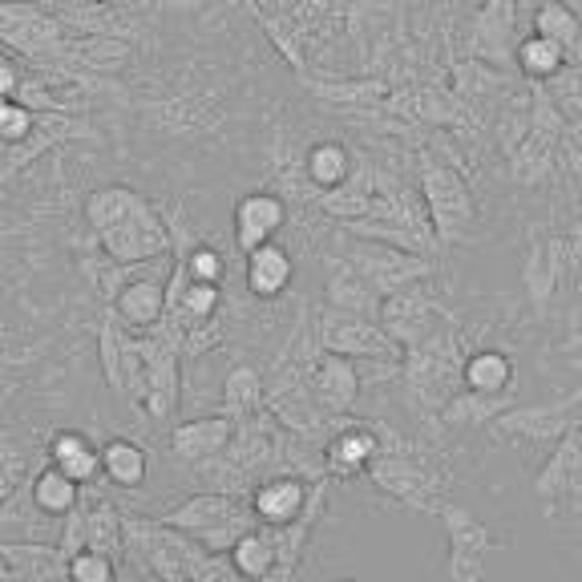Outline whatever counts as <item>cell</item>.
I'll return each instance as SVG.
<instances>
[{
    "label": "cell",
    "mask_w": 582,
    "mask_h": 582,
    "mask_svg": "<svg viewBox=\"0 0 582 582\" xmlns=\"http://www.w3.org/2000/svg\"><path fill=\"white\" fill-rule=\"evenodd\" d=\"M166 526L190 534L199 546H207L211 554H227L243 530L259 526L255 514H251V502L243 506L239 498L223 494V490H211V494H194L190 502H182L178 510H170L162 518Z\"/></svg>",
    "instance_id": "obj_1"
},
{
    "label": "cell",
    "mask_w": 582,
    "mask_h": 582,
    "mask_svg": "<svg viewBox=\"0 0 582 582\" xmlns=\"http://www.w3.org/2000/svg\"><path fill=\"white\" fill-rule=\"evenodd\" d=\"M97 243L102 251L122 263V267H134V263H154L162 255H170V227L166 219L154 211V203L138 199L114 227L97 231Z\"/></svg>",
    "instance_id": "obj_2"
},
{
    "label": "cell",
    "mask_w": 582,
    "mask_h": 582,
    "mask_svg": "<svg viewBox=\"0 0 582 582\" xmlns=\"http://www.w3.org/2000/svg\"><path fill=\"white\" fill-rule=\"evenodd\" d=\"M421 190H425V215H429V227L441 243H453L461 239L469 227H473V194H469V182L441 166V162H429L421 170Z\"/></svg>",
    "instance_id": "obj_3"
},
{
    "label": "cell",
    "mask_w": 582,
    "mask_h": 582,
    "mask_svg": "<svg viewBox=\"0 0 582 582\" xmlns=\"http://www.w3.org/2000/svg\"><path fill=\"white\" fill-rule=\"evenodd\" d=\"M320 344H324V352H340L352 360H401L405 356V348L384 332L380 320L360 316V312H344V308L324 312Z\"/></svg>",
    "instance_id": "obj_4"
},
{
    "label": "cell",
    "mask_w": 582,
    "mask_h": 582,
    "mask_svg": "<svg viewBox=\"0 0 582 582\" xmlns=\"http://www.w3.org/2000/svg\"><path fill=\"white\" fill-rule=\"evenodd\" d=\"M441 522H445V538H449V578L481 582L490 574V550L498 546V538L481 518H473L461 506H449Z\"/></svg>",
    "instance_id": "obj_5"
},
{
    "label": "cell",
    "mask_w": 582,
    "mask_h": 582,
    "mask_svg": "<svg viewBox=\"0 0 582 582\" xmlns=\"http://www.w3.org/2000/svg\"><path fill=\"white\" fill-rule=\"evenodd\" d=\"M352 267L380 291V296H393V291H401L409 283H421L429 275V259H421L413 251H401L393 243H376V239L356 251Z\"/></svg>",
    "instance_id": "obj_6"
},
{
    "label": "cell",
    "mask_w": 582,
    "mask_h": 582,
    "mask_svg": "<svg viewBox=\"0 0 582 582\" xmlns=\"http://www.w3.org/2000/svg\"><path fill=\"white\" fill-rule=\"evenodd\" d=\"M433 316H437V308H433V300L425 296L421 283H409V287L393 291V296H384V300H380V312H376V320L384 324V332L393 336L405 352H409V348H421V344L429 340Z\"/></svg>",
    "instance_id": "obj_7"
},
{
    "label": "cell",
    "mask_w": 582,
    "mask_h": 582,
    "mask_svg": "<svg viewBox=\"0 0 582 582\" xmlns=\"http://www.w3.org/2000/svg\"><path fill=\"white\" fill-rule=\"evenodd\" d=\"M308 510V481L296 473H275L263 477L255 490H251V514L259 526L267 530H283V526H296Z\"/></svg>",
    "instance_id": "obj_8"
},
{
    "label": "cell",
    "mask_w": 582,
    "mask_h": 582,
    "mask_svg": "<svg viewBox=\"0 0 582 582\" xmlns=\"http://www.w3.org/2000/svg\"><path fill=\"white\" fill-rule=\"evenodd\" d=\"M110 316L134 336L154 332L166 316V279H154V275L126 279L110 300Z\"/></svg>",
    "instance_id": "obj_9"
},
{
    "label": "cell",
    "mask_w": 582,
    "mask_h": 582,
    "mask_svg": "<svg viewBox=\"0 0 582 582\" xmlns=\"http://www.w3.org/2000/svg\"><path fill=\"white\" fill-rule=\"evenodd\" d=\"M287 223V203L279 194H267V190H251L235 203V243L239 251H255L263 243H271Z\"/></svg>",
    "instance_id": "obj_10"
},
{
    "label": "cell",
    "mask_w": 582,
    "mask_h": 582,
    "mask_svg": "<svg viewBox=\"0 0 582 582\" xmlns=\"http://www.w3.org/2000/svg\"><path fill=\"white\" fill-rule=\"evenodd\" d=\"M360 368L352 356L340 352H324L312 368V393L328 413H352L356 397H360Z\"/></svg>",
    "instance_id": "obj_11"
},
{
    "label": "cell",
    "mask_w": 582,
    "mask_h": 582,
    "mask_svg": "<svg viewBox=\"0 0 582 582\" xmlns=\"http://www.w3.org/2000/svg\"><path fill=\"white\" fill-rule=\"evenodd\" d=\"M380 433L372 425H344L324 445V465L332 477H360L380 457Z\"/></svg>",
    "instance_id": "obj_12"
},
{
    "label": "cell",
    "mask_w": 582,
    "mask_h": 582,
    "mask_svg": "<svg viewBox=\"0 0 582 582\" xmlns=\"http://www.w3.org/2000/svg\"><path fill=\"white\" fill-rule=\"evenodd\" d=\"M534 494L542 502H558V498H574L582 506V449H578V429H566L558 449L550 453V461L542 465L538 481H534Z\"/></svg>",
    "instance_id": "obj_13"
},
{
    "label": "cell",
    "mask_w": 582,
    "mask_h": 582,
    "mask_svg": "<svg viewBox=\"0 0 582 582\" xmlns=\"http://www.w3.org/2000/svg\"><path fill=\"white\" fill-rule=\"evenodd\" d=\"M243 279H247V291L255 300H279L283 291L296 279V259H291L287 247H279L275 239L247 251V263H243Z\"/></svg>",
    "instance_id": "obj_14"
},
{
    "label": "cell",
    "mask_w": 582,
    "mask_h": 582,
    "mask_svg": "<svg viewBox=\"0 0 582 582\" xmlns=\"http://www.w3.org/2000/svg\"><path fill=\"white\" fill-rule=\"evenodd\" d=\"M231 437H235V421L231 417H194V421L174 425L170 449L182 461H215V457L227 453Z\"/></svg>",
    "instance_id": "obj_15"
},
{
    "label": "cell",
    "mask_w": 582,
    "mask_h": 582,
    "mask_svg": "<svg viewBox=\"0 0 582 582\" xmlns=\"http://www.w3.org/2000/svg\"><path fill=\"white\" fill-rule=\"evenodd\" d=\"M0 562H9V574L17 578H69V554L45 542H5Z\"/></svg>",
    "instance_id": "obj_16"
},
{
    "label": "cell",
    "mask_w": 582,
    "mask_h": 582,
    "mask_svg": "<svg viewBox=\"0 0 582 582\" xmlns=\"http://www.w3.org/2000/svg\"><path fill=\"white\" fill-rule=\"evenodd\" d=\"M514 380H518V368L502 348H481L469 360H461V384L469 388V393L498 397V393H510Z\"/></svg>",
    "instance_id": "obj_17"
},
{
    "label": "cell",
    "mask_w": 582,
    "mask_h": 582,
    "mask_svg": "<svg viewBox=\"0 0 582 582\" xmlns=\"http://www.w3.org/2000/svg\"><path fill=\"white\" fill-rule=\"evenodd\" d=\"M29 490H33V502H37V510H41L45 518H65L69 510L81 506V490H85V485L73 481L61 465L49 461L45 469H37V473L29 477Z\"/></svg>",
    "instance_id": "obj_18"
},
{
    "label": "cell",
    "mask_w": 582,
    "mask_h": 582,
    "mask_svg": "<svg viewBox=\"0 0 582 582\" xmlns=\"http://www.w3.org/2000/svg\"><path fill=\"white\" fill-rule=\"evenodd\" d=\"M150 473V453L134 437H110L102 445V477L118 490H138Z\"/></svg>",
    "instance_id": "obj_19"
},
{
    "label": "cell",
    "mask_w": 582,
    "mask_h": 582,
    "mask_svg": "<svg viewBox=\"0 0 582 582\" xmlns=\"http://www.w3.org/2000/svg\"><path fill=\"white\" fill-rule=\"evenodd\" d=\"M49 461L61 465L73 481L89 485L97 473H102V445H93V441H89L85 433H77V429H61V433H53V441H49Z\"/></svg>",
    "instance_id": "obj_20"
},
{
    "label": "cell",
    "mask_w": 582,
    "mask_h": 582,
    "mask_svg": "<svg viewBox=\"0 0 582 582\" xmlns=\"http://www.w3.org/2000/svg\"><path fill=\"white\" fill-rule=\"evenodd\" d=\"M227 554H231V566H235L239 578H267V574H275V566H279L275 530H267V526L243 530L239 542H235Z\"/></svg>",
    "instance_id": "obj_21"
},
{
    "label": "cell",
    "mask_w": 582,
    "mask_h": 582,
    "mask_svg": "<svg viewBox=\"0 0 582 582\" xmlns=\"http://www.w3.org/2000/svg\"><path fill=\"white\" fill-rule=\"evenodd\" d=\"M380 291L348 263V267H340L336 275H332V283H328V308H344V312H360V316H376L380 312Z\"/></svg>",
    "instance_id": "obj_22"
},
{
    "label": "cell",
    "mask_w": 582,
    "mask_h": 582,
    "mask_svg": "<svg viewBox=\"0 0 582 582\" xmlns=\"http://www.w3.org/2000/svg\"><path fill=\"white\" fill-rule=\"evenodd\" d=\"M85 546L102 550L110 558H122V550H126V518H118V510L110 502H89L85 506Z\"/></svg>",
    "instance_id": "obj_23"
},
{
    "label": "cell",
    "mask_w": 582,
    "mask_h": 582,
    "mask_svg": "<svg viewBox=\"0 0 582 582\" xmlns=\"http://www.w3.org/2000/svg\"><path fill=\"white\" fill-rule=\"evenodd\" d=\"M267 401V388H263V376L251 368V364H239L231 376H227V393H223V405H227V417L231 421H247L263 409Z\"/></svg>",
    "instance_id": "obj_24"
},
{
    "label": "cell",
    "mask_w": 582,
    "mask_h": 582,
    "mask_svg": "<svg viewBox=\"0 0 582 582\" xmlns=\"http://www.w3.org/2000/svg\"><path fill=\"white\" fill-rule=\"evenodd\" d=\"M304 170H308L312 186H320V190H340V186L348 182V174H352V158H348V150H344L340 142H320V146L308 150Z\"/></svg>",
    "instance_id": "obj_25"
},
{
    "label": "cell",
    "mask_w": 582,
    "mask_h": 582,
    "mask_svg": "<svg viewBox=\"0 0 582 582\" xmlns=\"http://www.w3.org/2000/svg\"><path fill=\"white\" fill-rule=\"evenodd\" d=\"M574 401H566V405H558V409H514V413H502L498 417V425L502 429H510V433H526V437H562L570 425L562 421L566 417V409H570Z\"/></svg>",
    "instance_id": "obj_26"
},
{
    "label": "cell",
    "mask_w": 582,
    "mask_h": 582,
    "mask_svg": "<svg viewBox=\"0 0 582 582\" xmlns=\"http://www.w3.org/2000/svg\"><path fill=\"white\" fill-rule=\"evenodd\" d=\"M142 199L138 190H130V186H102V190H93L89 194V203H85V219H89V227L93 231H106V227H114L134 203Z\"/></svg>",
    "instance_id": "obj_27"
},
{
    "label": "cell",
    "mask_w": 582,
    "mask_h": 582,
    "mask_svg": "<svg viewBox=\"0 0 582 582\" xmlns=\"http://www.w3.org/2000/svg\"><path fill=\"white\" fill-rule=\"evenodd\" d=\"M97 352H102L106 388H114V393H126V328L114 316L102 324V344H97Z\"/></svg>",
    "instance_id": "obj_28"
},
{
    "label": "cell",
    "mask_w": 582,
    "mask_h": 582,
    "mask_svg": "<svg viewBox=\"0 0 582 582\" xmlns=\"http://www.w3.org/2000/svg\"><path fill=\"white\" fill-rule=\"evenodd\" d=\"M506 409H510V393L490 397V393H469V388H465L461 401H449L445 417L453 425H481V421H498Z\"/></svg>",
    "instance_id": "obj_29"
},
{
    "label": "cell",
    "mask_w": 582,
    "mask_h": 582,
    "mask_svg": "<svg viewBox=\"0 0 582 582\" xmlns=\"http://www.w3.org/2000/svg\"><path fill=\"white\" fill-rule=\"evenodd\" d=\"M566 61V45L542 37V33H530L522 45H518V65L530 73V77H554Z\"/></svg>",
    "instance_id": "obj_30"
},
{
    "label": "cell",
    "mask_w": 582,
    "mask_h": 582,
    "mask_svg": "<svg viewBox=\"0 0 582 582\" xmlns=\"http://www.w3.org/2000/svg\"><path fill=\"white\" fill-rule=\"evenodd\" d=\"M534 33H542L558 45H574L578 41V17L562 5V0H546V5L534 13Z\"/></svg>",
    "instance_id": "obj_31"
},
{
    "label": "cell",
    "mask_w": 582,
    "mask_h": 582,
    "mask_svg": "<svg viewBox=\"0 0 582 582\" xmlns=\"http://www.w3.org/2000/svg\"><path fill=\"white\" fill-rule=\"evenodd\" d=\"M69 578L73 582H114L118 578V558L81 546L77 554H69Z\"/></svg>",
    "instance_id": "obj_32"
},
{
    "label": "cell",
    "mask_w": 582,
    "mask_h": 582,
    "mask_svg": "<svg viewBox=\"0 0 582 582\" xmlns=\"http://www.w3.org/2000/svg\"><path fill=\"white\" fill-rule=\"evenodd\" d=\"M182 267H186V275H190V279H203V283H223V275H227L223 255H219L215 247H207V243L190 247V251H186V259H182Z\"/></svg>",
    "instance_id": "obj_33"
},
{
    "label": "cell",
    "mask_w": 582,
    "mask_h": 582,
    "mask_svg": "<svg viewBox=\"0 0 582 582\" xmlns=\"http://www.w3.org/2000/svg\"><path fill=\"white\" fill-rule=\"evenodd\" d=\"M554 283H558V271H554V263L546 259V247H534V251H530V263H526V287H530V296L542 304L550 291H554Z\"/></svg>",
    "instance_id": "obj_34"
},
{
    "label": "cell",
    "mask_w": 582,
    "mask_h": 582,
    "mask_svg": "<svg viewBox=\"0 0 582 582\" xmlns=\"http://www.w3.org/2000/svg\"><path fill=\"white\" fill-rule=\"evenodd\" d=\"M29 130H33V110L13 102V97H5V102H0V138H5V142H21Z\"/></svg>",
    "instance_id": "obj_35"
},
{
    "label": "cell",
    "mask_w": 582,
    "mask_h": 582,
    "mask_svg": "<svg viewBox=\"0 0 582 582\" xmlns=\"http://www.w3.org/2000/svg\"><path fill=\"white\" fill-rule=\"evenodd\" d=\"M29 461L25 453H13V449H0V502H9L21 485L29 481Z\"/></svg>",
    "instance_id": "obj_36"
},
{
    "label": "cell",
    "mask_w": 582,
    "mask_h": 582,
    "mask_svg": "<svg viewBox=\"0 0 582 582\" xmlns=\"http://www.w3.org/2000/svg\"><path fill=\"white\" fill-rule=\"evenodd\" d=\"M17 89H21V81H17L13 65H9V61H0V97H17Z\"/></svg>",
    "instance_id": "obj_37"
},
{
    "label": "cell",
    "mask_w": 582,
    "mask_h": 582,
    "mask_svg": "<svg viewBox=\"0 0 582 582\" xmlns=\"http://www.w3.org/2000/svg\"><path fill=\"white\" fill-rule=\"evenodd\" d=\"M566 348H582V336H574V340H570V344H566Z\"/></svg>",
    "instance_id": "obj_38"
}]
</instances>
